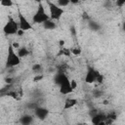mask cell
Wrapping results in <instances>:
<instances>
[{"label": "cell", "instance_id": "obj_13", "mask_svg": "<svg viewBox=\"0 0 125 125\" xmlns=\"http://www.w3.org/2000/svg\"><path fill=\"white\" fill-rule=\"evenodd\" d=\"M66 78H68L65 74H64V72L63 71H58L57 73H56V75L54 76V82L59 86L62 81H64Z\"/></svg>", "mask_w": 125, "mask_h": 125}, {"label": "cell", "instance_id": "obj_6", "mask_svg": "<svg viewBox=\"0 0 125 125\" xmlns=\"http://www.w3.org/2000/svg\"><path fill=\"white\" fill-rule=\"evenodd\" d=\"M18 18H19V27L21 29H22L23 31H27V30H32L33 29L32 24L28 21V20L21 12H19Z\"/></svg>", "mask_w": 125, "mask_h": 125}, {"label": "cell", "instance_id": "obj_9", "mask_svg": "<svg viewBox=\"0 0 125 125\" xmlns=\"http://www.w3.org/2000/svg\"><path fill=\"white\" fill-rule=\"evenodd\" d=\"M92 120L91 122L95 125H104V119L106 118V115L104 113H101V112H97L94 116L91 117Z\"/></svg>", "mask_w": 125, "mask_h": 125}, {"label": "cell", "instance_id": "obj_7", "mask_svg": "<svg viewBox=\"0 0 125 125\" xmlns=\"http://www.w3.org/2000/svg\"><path fill=\"white\" fill-rule=\"evenodd\" d=\"M49 109L46 108V107H43V106H36L34 108V115L39 119V120H45L48 115H49Z\"/></svg>", "mask_w": 125, "mask_h": 125}, {"label": "cell", "instance_id": "obj_20", "mask_svg": "<svg viewBox=\"0 0 125 125\" xmlns=\"http://www.w3.org/2000/svg\"><path fill=\"white\" fill-rule=\"evenodd\" d=\"M58 2V6L63 8V7H66L68 4H69V0H57Z\"/></svg>", "mask_w": 125, "mask_h": 125}, {"label": "cell", "instance_id": "obj_8", "mask_svg": "<svg viewBox=\"0 0 125 125\" xmlns=\"http://www.w3.org/2000/svg\"><path fill=\"white\" fill-rule=\"evenodd\" d=\"M59 90H60V93L62 95H68V94L73 92L72 88L70 87V83H69V79L68 78H66L64 81H62L59 85Z\"/></svg>", "mask_w": 125, "mask_h": 125}, {"label": "cell", "instance_id": "obj_30", "mask_svg": "<svg viewBox=\"0 0 125 125\" xmlns=\"http://www.w3.org/2000/svg\"><path fill=\"white\" fill-rule=\"evenodd\" d=\"M64 43H65V41H64L63 39H60V40H59V47H60V48L64 47Z\"/></svg>", "mask_w": 125, "mask_h": 125}, {"label": "cell", "instance_id": "obj_35", "mask_svg": "<svg viewBox=\"0 0 125 125\" xmlns=\"http://www.w3.org/2000/svg\"><path fill=\"white\" fill-rule=\"evenodd\" d=\"M78 2H79V0H69V3H71V4H78Z\"/></svg>", "mask_w": 125, "mask_h": 125}, {"label": "cell", "instance_id": "obj_39", "mask_svg": "<svg viewBox=\"0 0 125 125\" xmlns=\"http://www.w3.org/2000/svg\"><path fill=\"white\" fill-rule=\"evenodd\" d=\"M0 1H1V0H0Z\"/></svg>", "mask_w": 125, "mask_h": 125}, {"label": "cell", "instance_id": "obj_14", "mask_svg": "<svg viewBox=\"0 0 125 125\" xmlns=\"http://www.w3.org/2000/svg\"><path fill=\"white\" fill-rule=\"evenodd\" d=\"M88 21V27L92 30V31H99L100 29H101V25H100V23H98L97 21H93V20H89V21Z\"/></svg>", "mask_w": 125, "mask_h": 125}, {"label": "cell", "instance_id": "obj_18", "mask_svg": "<svg viewBox=\"0 0 125 125\" xmlns=\"http://www.w3.org/2000/svg\"><path fill=\"white\" fill-rule=\"evenodd\" d=\"M0 5L3 7H12L14 3H13V0H1Z\"/></svg>", "mask_w": 125, "mask_h": 125}, {"label": "cell", "instance_id": "obj_33", "mask_svg": "<svg viewBox=\"0 0 125 125\" xmlns=\"http://www.w3.org/2000/svg\"><path fill=\"white\" fill-rule=\"evenodd\" d=\"M23 34H24V31H23L22 29L19 28V30L17 31V34H16V35H18V36H22Z\"/></svg>", "mask_w": 125, "mask_h": 125}, {"label": "cell", "instance_id": "obj_25", "mask_svg": "<svg viewBox=\"0 0 125 125\" xmlns=\"http://www.w3.org/2000/svg\"><path fill=\"white\" fill-rule=\"evenodd\" d=\"M125 4V0H116V5L119 8H122Z\"/></svg>", "mask_w": 125, "mask_h": 125}, {"label": "cell", "instance_id": "obj_27", "mask_svg": "<svg viewBox=\"0 0 125 125\" xmlns=\"http://www.w3.org/2000/svg\"><path fill=\"white\" fill-rule=\"evenodd\" d=\"M36 106H38V104H36V103H33V104L29 103V104H27V107H28V108H32V109H34Z\"/></svg>", "mask_w": 125, "mask_h": 125}, {"label": "cell", "instance_id": "obj_22", "mask_svg": "<svg viewBox=\"0 0 125 125\" xmlns=\"http://www.w3.org/2000/svg\"><path fill=\"white\" fill-rule=\"evenodd\" d=\"M105 115H106L107 118H110V119H112L113 121H115V120H116V117H117V115H116V113H115L114 111H111V112H109V113H107V114H105Z\"/></svg>", "mask_w": 125, "mask_h": 125}, {"label": "cell", "instance_id": "obj_15", "mask_svg": "<svg viewBox=\"0 0 125 125\" xmlns=\"http://www.w3.org/2000/svg\"><path fill=\"white\" fill-rule=\"evenodd\" d=\"M17 54H18V56L21 59V58L27 57V56L29 55V51H28V49H27L26 47H20V48L18 49Z\"/></svg>", "mask_w": 125, "mask_h": 125}, {"label": "cell", "instance_id": "obj_4", "mask_svg": "<svg viewBox=\"0 0 125 125\" xmlns=\"http://www.w3.org/2000/svg\"><path fill=\"white\" fill-rule=\"evenodd\" d=\"M19 28V22H17L12 17H9L7 22L3 26V32L5 35H15Z\"/></svg>", "mask_w": 125, "mask_h": 125}, {"label": "cell", "instance_id": "obj_16", "mask_svg": "<svg viewBox=\"0 0 125 125\" xmlns=\"http://www.w3.org/2000/svg\"><path fill=\"white\" fill-rule=\"evenodd\" d=\"M61 50H60V52L58 53V56H62V55H63V56H66V57H68V56H70V54H71V52H70V49H66V48H64V47H62V48H60Z\"/></svg>", "mask_w": 125, "mask_h": 125}, {"label": "cell", "instance_id": "obj_26", "mask_svg": "<svg viewBox=\"0 0 125 125\" xmlns=\"http://www.w3.org/2000/svg\"><path fill=\"white\" fill-rule=\"evenodd\" d=\"M93 96H94L95 98H100V97L102 96V91H98V90L94 91V92H93Z\"/></svg>", "mask_w": 125, "mask_h": 125}, {"label": "cell", "instance_id": "obj_28", "mask_svg": "<svg viewBox=\"0 0 125 125\" xmlns=\"http://www.w3.org/2000/svg\"><path fill=\"white\" fill-rule=\"evenodd\" d=\"M97 112H98V110H97L96 108H91V109H90V111H89V115L92 117V116H94Z\"/></svg>", "mask_w": 125, "mask_h": 125}, {"label": "cell", "instance_id": "obj_29", "mask_svg": "<svg viewBox=\"0 0 125 125\" xmlns=\"http://www.w3.org/2000/svg\"><path fill=\"white\" fill-rule=\"evenodd\" d=\"M4 81L6 82V84H12V83H13V78H11V77H6V78L4 79Z\"/></svg>", "mask_w": 125, "mask_h": 125}, {"label": "cell", "instance_id": "obj_2", "mask_svg": "<svg viewBox=\"0 0 125 125\" xmlns=\"http://www.w3.org/2000/svg\"><path fill=\"white\" fill-rule=\"evenodd\" d=\"M48 19H50V17H49V15H47V13L45 11V8H44V5L42 4V2L38 3L37 10H36V12L34 13V15L32 17V22L35 23V24L43 23Z\"/></svg>", "mask_w": 125, "mask_h": 125}, {"label": "cell", "instance_id": "obj_19", "mask_svg": "<svg viewBox=\"0 0 125 125\" xmlns=\"http://www.w3.org/2000/svg\"><path fill=\"white\" fill-rule=\"evenodd\" d=\"M70 52H71V54L74 55V56H79V55H81L82 50H81L80 47H74V48L70 49Z\"/></svg>", "mask_w": 125, "mask_h": 125}, {"label": "cell", "instance_id": "obj_17", "mask_svg": "<svg viewBox=\"0 0 125 125\" xmlns=\"http://www.w3.org/2000/svg\"><path fill=\"white\" fill-rule=\"evenodd\" d=\"M31 69H32L33 72H35V73H39V72L42 71V65H41L40 63H34V64L32 65Z\"/></svg>", "mask_w": 125, "mask_h": 125}, {"label": "cell", "instance_id": "obj_34", "mask_svg": "<svg viewBox=\"0 0 125 125\" xmlns=\"http://www.w3.org/2000/svg\"><path fill=\"white\" fill-rule=\"evenodd\" d=\"M70 29H71V33H72V35H75L76 32H75V28H74V26H70Z\"/></svg>", "mask_w": 125, "mask_h": 125}, {"label": "cell", "instance_id": "obj_12", "mask_svg": "<svg viewBox=\"0 0 125 125\" xmlns=\"http://www.w3.org/2000/svg\"><path fill=\"white\" fill-rule=\"evenodd\" d=\"M43 28L46 29V30H53V29H56L57 28V23H56V21H53L51 19H48L47 21H45L43 23Z\"/></svg>", "mask_w": 125, "mask_h": 125}, {"label": "cell", "instance_id": "obj_37", "mask_svg": "<svg viewBox=\"0 0 125 125\" xmlns=\"http://www.w3.org/2000/svg\"><path fill=\"white\" fill-rule=\"evenodd\" d=\"M37 3H40V2H42V0H35Z\"/></svg>", "mask_w": 125, "mask_h": 125}, {"label": "cell", "instance_id": "obj_3", "mask_svg": "<svg viewBox=\"0 0 125 125\" xmlns=\"http://www.w3.org/2000/svg\"><path fill=\"white\" fill-rule=\"evenodd\" d=\"M47 4H48V7H49V11H50V19L53 20V21H59L61 20V18L62 17V15L64 14V10L58 6L57 4L51 2L50 0H46Z\"/></svg>", "mask_w": 125, "mask_h": 125}, {"label": "cell", "instance_id": "obj_11", "mask_svg": "<svg viewBox=\"0 0 125 125\" xmlns=\"http://www.w3.org/2000/svg\"><path fill=\"white\" fill-rule=\"evenodd\" d=\"M33 121H34V117L30 114H23L20 117V120H19V122L22 125H29L33 123Z\"/></svg>", "mask_w": 125, "mask_h": 125}, {"label": "cell", "instance_id": "obj_10", "mask_svg": "<svg viewBox=\"0 0 125 125\" xmlns=\"http://www.w3.org/2000/svg\"><path fill=\"white\" fill-rule=\"evenodd\" d=\"M77 103H78V101H77V99H75V98H67V99H65V101H64V104H63V109L64 110H66V109H70V108H72L73 106H75L76 104H77Z\"/></svg>", "mask_w": 125, "mask_h": 125}, {"label": "cell", "instance_id": "obj_31", "mask_svg": "<svg viewBox=\"0 0 125 125\" xmlns=\"http://www.w3.org/2000/svg\"><path fill=\"white\" fill-rule=\"evenodd\" d=\"M11 43H12V46H13L15 49H19V48L21 47L19 42H11Z\"/></svg>", "mask_w": 125, "mask_h": 125}, {"label": "cell", "instance_id": "obj_32", "mask_svg": "<svg viewBox=\"0 0 125 125\" xmlns=\"http://www.w3.org/2000/svg\"><path fill=\"white\" fill-rule=\"evenodd\" d=\"M82 18H83L84 20H87V21H89V20H90V17H89V15H88L86 12H84V13L82 14Z\"/></svg>", "mask_w": 125, "mask_h": 125}, {"label": "cell", "instance_id": "obj_1", "mask_svg": "<svg viewBox=\"0 0 125 125\" xmlns=\"http://www.w3.org/2000/svg\"><path fill=\"white\" fill-rule=\"evenodd\" d=\"M21 63V58L18 56L17 52L15 51V48L12 46V43L8 44V50H7V57L5 61V66L7 68L18 66Z\"/></svg>", "mask_w": 125, "mask_h": 125}, {"label": "cell", "instance_id": "obj_5", "mask_svg": "<svg viewBox=\"0 0 125 125\" xmlns=\"http://www.w3.org/2000/svg\"><path fill=\"white\" fill-rule=\"evenodd\" d=\"M99 73H100L99 70H97L96 68H94L91 65H88L87 66V70H86V74H85V78H84L85 82L87 84H93V83H95L96 82V79H97V77L99 75Z\"/></svg>", "mask_w": 125, "mask_h": 125}, {"label": "cell", "instance_id": "obj_23", "mask_svg": "<svg viewBox=\"0 0 125 125\" xmlns=\"http://www.w3.org/2000/svg\"><path fill=\"white\" fill-rule=\"evenodd\" d=\"M69 83H70V87H71L72 90L74 91V90L77 88V82H76V80L71 79V80H69Z\"/></svg>", "mask_w": 125, "mask_h": 125}, {"label": "cell", "instance_id": "obj_24", "mask_svg": "<svg viewBox=\"0 0 125 125\" xmlns=\"http://www.w3.org/2000/svg\"><path fill=\"white\" fill-rule=\"evenodd\" d=\"M96 82H98L99 84H102L104 82V75L101 74V73H99V75H98V77L96 79Z\"/></svg>", "mask_w": 125, "mask_h": 125}, {"label": "cell", "instance_id": "obj_21", "mask_svg": "<svg viewBox=\"0 0 125 125\" xmlns=\"http://www.w3.org/2000/svg\"><path fill=\"white\" fill-rule=\"evenodd\" d=\"M43 79H44V75H43L42 73H37V74L34 76L33 81H34V82H38V81H41V80H43Z\"/></svg>", "mask_w": 125, "mask_h": 125}, {"label": "cell", "instance_id": "obj_38", "mask_svg": "<svg viewBox=\"0 0 125 125\" xmlns=\"http://www.w3.org/2000/svg\"><path fill=\"white\" fill-rule=\"evenodd\" d=\"M79 1H85V0H79Z\"/></svg>", "mask_w": 125, "mask_h": 125}, {"label": "cell", "instance_id": "obj_36", "mask_svg": "<svg viewBox=\"0 0 125 125\" xmlns=\"http://www.w3.org/2000/svg\"><path fill=\"white\" fill-rule=\"evenodd\" d=\"M103 104H108V101H106V100H104V101L103 102Z\"/></svg>", "mask_w": 125, "mask_h": 125}]
</instances>
